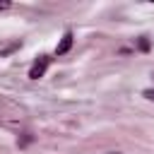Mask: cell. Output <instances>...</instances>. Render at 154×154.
<instances>
[{"mask_svg": "<svg viewBox=\"0 0 154 154\" xmlns=\"http://www.w3.org/2000/svg\"><path fill=\"white\" fill-rule=\"evenodd\" d=\"M144 96H147V99H152V101H154V89H144Z\"/></svg>", "mask_w": 154, "mask_h": 154, "instance_id": "52a82bcc", "label": "cell"}, {"mask_svg": "<svg viewBox=\"0 0 154 154\" xmlns=\"http://www.w3.org/2000/svg\"><path fill=\"white\" fill-rule=\"evenodd\" d=\"M12 7V2H7V0H0V12H5V10H10Z\"/></svg>", "mask_w": 154, "mask_h": 154, "instance_id": "8992f818", "label": "cell"}, {"mask_svg": "<svg viewBox=\"0 0 154 154\" xmlns=\"http://www.w3.org/2000/svg\"><path fill=\"white\" fill-rule=\"evenodd\" d=\"M70 48H72V34H70V31H65V34H63V38H60V43L55 46V55H65Z\"/></svg>", "mask_w": 154, "mask_h": 154, "instance_id": "7a4b0ae2", "label": "cell"}, {"mask_svg": "<svg viewBox=\"0 0 154 154\" xmlns=\"http://www.w3.org/2000/svg\"><path fill=\"white\" fill-rule=\"evenodd\" d=\"M19 48H22V41H12V43H7V46L0 48V58H7V55H12V53L19 51Z\"/></svg>", "mask_w": 154, "mask_h": 154, "instance_id": "3957f363", "label": "cell"}, {"mask_svg": "<svg viewBox=\"0 0 154 154\" xmlns=\"http://www.w3.org/2000/svg\"><path fill=\"white\" fill-rule=\"evenodd\" d=\"M111 154H120V152H111Z\"/></svg>", "mask_w": 154, "mask_h": 154, "instance_id": "ba28073f", "label": "cell"}, {"mask_svg": "<svg viewBox=\"0 0 154 154\" xmlns=\"http://www.w3.org/2000/svg\"><path fill=\"white\" fill-rule=\"evenodd\" d=\"M48 65H51V58H48V55H38V60H36V63L31 65V70H29V77H31V79L43 77L46 70H48Z\"/></svg>", "mask_w": 154, "mask_h": 154, "instance_id": "6da1fadb", "label": "cell"}, {"mask_svg": "<svg viewBox=\"0 0 154 154\" xmlns=\"http://www.w3.org/2000/svg\"><path fill=\"white\" fill-rule=\"evenodd\" d=\"M29 142H31V135H29V132H24V135H22V140H19L17 144H19V147H26Z\"/></svg>", "mask_w": 154, "mask_h": 154, "instance_id": "5b68a950", "label": "cell"}, {"mask_svg": "<svg viewBox=\"0 0 154 154\" xmlns=\"http://www.w3.org/2000/svg\"><path fill=\"white\" fill-rule=\"evenodd\" d=\"M137 48H140V51H142V53H147V51H149V48H152V43H149V38H144V36H142V38H140V41H137Z\"/></svg>", "mask_w": 154, "mask_h": 154, "instance_id": "277c9868", "label": "cell"}]
</instances>
